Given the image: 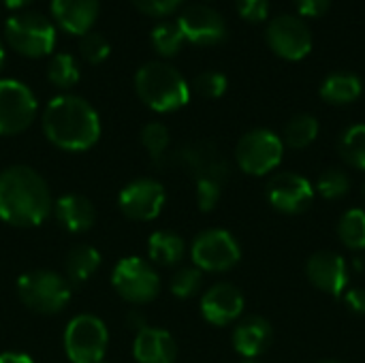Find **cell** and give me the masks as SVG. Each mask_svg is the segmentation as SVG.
I'll use <instances>...</instances> for the list:
<instances>
[{
	"mask_svg": "<svg viewBox=\"0 0 365 363\" xmlns=\"http://www.w3.org/2000/svg\"><path fill=\"white\" fill-rule=\"evenodd\" d=\"M237 13L246 21H263L269 13V0H237Z\"/></svg>",
	"mask_w": 365,
	"mask_h": 363,
	"instance_id": "36",
	"label": "cell"
},
{
	"mask_svg": "<svg viewBox=\"0 0 365 363\" xmlns=\"http://www.w3.org/2000/svg\"><path fill=\"white\" fill-rule=\"evenodd\" d=\"M338 152L351 167L365 171V124H355L342 133Z\"/></svg>",
	"mask_w": 365,
	"mask_h": 363,
	"instance_id": "26",
	"label": "cell"
},
{
	"mask_svg": "<svg viewBox=\"0 0 365 363\" xmlns=\"http://www.w3.org/2000/svg\"><path fill=\"white\" fill-rule=\"evenodd\" d=\"M137 96L154 111H178L190 101V88L184 75L167 62H145L135 75Z\"/></svg>",
	"mask_w": 365,
	"mask_h": 363,
	"instance_id": "3",
	"label": "cell"
},
{
	"mask_svg": "<svg viewBox=\"0 0 365 363\" xmlns=\"http://www.w3.org/2000/svg\"><path fill=\"white\" fill-rule=\"evenodd\" d=\"M317 137H319V120L310 113L293 116L284 128V143L295 150L308 148Z\"/></svg>",
	"mask_w": 365,
	"mask_h": 363,
	"instance_id": "24",
	"label": "cell"
},
{
	"mask_svg": "<svg viewBox=\"0 0 365 363\" xmlns=\"http://www.w3.org/2000/svg\"><path fill=\"white\" fill-rule=\"evenodd\" d=\"M184 0H133V4L150 17H167L182 6Z\"/></svg>",
	"mask_w": 365,
	"mask_h": 363,
	"instance_id": "35",
	"label": "cell"
},
{
	"mask_svg": "<svg viewBox=\"0 0 365 363\" xmlns=\"http://www.w3.org/2000/svg\"><path fill=\"white\" fill-rule=\"evenodd\" d=\"M17 295L38 315H58L71 302V282L56 272L36 270L17 280Z\"/></svg>",
	"mask_w": 365,
	"mask_h": 363,
	"instance_id": "5",
	"label": "cell"
},
{
	"mask_svg": "<svg viewBox=\"0 0 365 363\" xmlns=\"http://www.w3.org/2000/svg\"><path fill=\"white\" fill-rule=\"evenodd\" d=\"M109 344L107 325L94 315H77L64 329V353L73 363H101Z\"/></svg>",
	"mask_w": 365,
	"mask_h": 363,
	"instance_id": "6",
	"label": "cell"
},
{
	"mask_svg": "<svg viewBox=\"0 0 365 363\" xmlns=\"http://www.w3.org/2000/svg\"><path fill=\"white\" fill-rule=\"evenodd\" d=\"M195 90L205 98H220L227 92V77L218 71H205L197 75Z\"/></svg>",
	"mask_w": 365,
	"mask_h": 363,
	"instance_id": "33",
	"label": "cell"
},
{
	"mask_svg": "<svg viewBox=\"0 0 365 363\" xmlns=\"http://www.w3.org/2000/svg\"><path fill=\"white\" fill-rule=\"evenodd\" d=\"M267 43L284 60H302L312 49V32L297 15H278L267 26Z\"/></svg>",
	"mask_w": 365,
	"mask_h": 363,
	"instance_id": "11",
	"label": "cell"
},
{
	"mask_svg": "<svg viewBox=\"0 0 365 363\" xmlns=\"http://www.w3.org/2000/svg\"><path fill=\"white\" fill-rule=\"evenodd\" d=\"M79 53L88 64H101V62H105L109 58L111 45L101 32L90 30L88 34L79 36Z\"/></svg>",
	"mask_w": 365,
	"mask_h": 363,
	"instance_id": "30",
	"label": "cell"
},
{
	"mask_svg": "<svg viewBox=\"0 0 365 363\" xmlns=\"http://www.w3.org/2000/svg\"><path fill=\"white\" fill-rule=\"evenodd\" d=\"M338 237L351 250L365 248V210L353 208L342 214L338 223Z\"/></svg>",
	"mask_w": 365,
	"mask_h": 363,
	"instance_id": "25",
	"label": "cell"
},
{
	"mask_svg": "<svg viewBox=\"0 0 365 363\" xmlns=\"http://www.w3.org/2000/svg\"><path fill=\"white\" fill-rule=\"evenodd\" d=\"M295 9L299 11V15L304 17H321L329 11L331 0H293Z\"/></svg>",
	"mask_w": 365,
	"mask_h": 363,
	"instance_id": "37",
	"label": "cell"
},
{
	"mask_svg": "<svg viewBox=\"0 0 365 363\" xmlns=\"http://www.w3.org/2000/svg\"><path fill=\"white\" fill-rule=\"evenodd\" d=\"M267 199L282 214H302L310 208L314 188L297 173H278L267 184Z\"/></svg>",
	"mask_w": 365,
	"mask_h": 363,
	"instance_id": "14",
	"label": "cell"
},
{
	"mask_svg": "<svg viewBox=\"0 0 365 363\" xmlns=\"http://www.w3.org/2000/svg\"><path fill=\"white\" fill-rule=\"evenodd\" d=\"M220 199V180L216 178H199L197 180V201L203 212H210L216 208Z\"/></svg>",
	"mask_w": 365,
	"mask_h": 363,
	"instance_id": "34",
	"label": "cell"
},
{
	"mask_svg": "<svg viewBox=\"0 0 365 363\" xmlns=\"http://www.w3.org/2000/svg\"><path fill=\"white\" fill-rule=\"evenodd\" d=\"M321 363H340V362H329V359H327V362H321Z\"/></svg>",
	"mask_w": 365,
	"mask_h": 363,
	"instance_id": "45",
	"label": "cell"
},
{
	"mask_svg": "<svg viewBox=\"0 0 365 363\" xmlns=\"http://www.w3.org/2000/svg\"><path fill=\"white\" fill-rule=\"evenodd\" d=\"M43 133L60 150L86 152L101 137V120L86 98L60 94L43 111Z\"/></svg>",
	"mask_w": 365,
	"mask_h": 363,
	"instance_id": "2",
	"label": "cell"
},
{
	"mask_svg": "<svg viewBox=\"0 0 365 363\" xmlns=\"http://www.w3.org/2000/svg\"><path fill=\"white\" fill-rule=\"evenodd\" d=\"M178 26L186 41L195 45H216L227 36L225 17L207 4H190L178 17Z\"/></svg>",
	"mask_w": 365,
	"mask_h": 363,
	"instance_id": "13",
	"label": "cell"
},
{
	"mask_svg": "<svg viewBox=\"0 0 365 363\" xmlns=\"http://www.w3.org/2000/svg\"><path fill=\"white\" fill-rule=\"evenodd\" d=\"M101 267V252L90 244L75 246L66 257V280L71 285L88 282Z\"/></svg>",
	"mask_w": 365,
	"mask_h": 363,
	"instance_id": "23",
	"label": "cell"
},
{
	"mask_svg": "<svg viewBox=\"0 0 365 363\" xmlns=\"http://www.w3.org/2000/svg\"><path fill=\"white\" fill-rule=\"evenodd\" d=\"M306 274H308V280L317 289H321L325 293L342 295L346 291V285H349V265H346L344 257L338 255V252H331V250L314 252L308 259Z\"/></svg>",
	"mask_w": 365,
	"mask_h": 363,
	"instance_id": "15",
	"label": "cell"
},
{
	"mask_svg": "<svg viewBox=\"0 0 365 363\" xmlns=\"http://www.w3.org/2000/svg\"><path fill=\"white\" fill-rule=\"evenodd\" d=\"M190 257L201 272H227L240 263L242 248L229 231L210 229L195 237Z\"/></svg>",
	"mask_w": 365,
	"mask_h": 363,
	"instance_id": "9",
	"label": "cell"
},
{
	"mask_svg": "<svg viewBox=\"0 0 365 363\" xmlns=\"http://www.w3.org/2000/svg\"><path fill=\"white\" fill-rule=\"evenodd\" d=\"M165 199L167 195L160 182L141 178L122 188L118 197V205L126 218L137 220V223H148V220H154L163 212Z\"/></svg>",
	"mask_w": 365,
	"mask_h": 363,
	"instance_id": "12",
	"label": "cell"
},
{
	"mask_svg": "<svg viewBox=\"0 0 365 363\" xmlns=\"http://www.w3.org/2000/svg\"><path fill=\"white\" fill-rule=\"evenodd\" d=\"M2 2H4L9 9H17V11H19V9H24V6H28L32 0H2Z\"/></svg>",
	"mask_w": 365,
	"mask_h": 363,
	"instance_id": "41",
	"label": "cell"
},
{
	"mask_svg": "<svg viewBox=\"0 0 365 363\" xmlns=\"http://www.w3.org/2000/svg\"><path fill=\"white\" fill-rule=\"evenodd\" d=\"M244 312V295L235 285L218 282L201 297V315L207 323L225 327Z\"/></svg>",
	"mask_w": 365,
	"mask_h": 363,
	"instance_id": "16",
	"label": "cell"
},
{
	"mask_svg": "<svg viewBox=\"0 0 365 363\" xmlns=\"http://www.w3.org/2000/svg\"><path fill=\"white\" fill-rule=\"evenodd\" d=\"M2 66H4V49L0 45V71H2Z\"/></svg>",
	"mask_w": 365,
	"mask_h": 363,
	"instance_id": "42",
	"label": "cell"
},
{
	"mask_svg": "<svg viewBox=\"0 0 365 363\" xmlns=\"http://www.w3.org/2000/svg\"><path fill=\"white\" fill-rule=\"evenodd\" d=\"M111 287L130 304H148L160 293V278L154 265L139 257L122 259L111 272Z\"/></svg>",
	"mask_w": 365,
	"mask_h": 363,
	"instance_id": "7",
	"label": "cell"
},
{
	"mask_svg": "<svg viewBox=\"0 0 365 363\" xmlns=\"http://www.w3.org/2000/svg\"><path fill=\"white\" fill-rule=\"evenodd\" d=\"M344 304L353 315H365V289L344 291Z\"/></svg>",
	"mask_w": 365,
	"mask_h": 363,
	"instance_id": "38",
	"label": "cell"
},
{
	"mask_svg": "<svg viewBox=\"0 0 365 363\" xmlns=\"http://www.w3.org/2000/svg\"><path fill=\"white\" fill-rule=\"evenodd\" d=\"M169 141H171L169 128L165 124H160V122H150L141 131V143H143V148L150 152V156L154 160H158L167 152Z\"/></svg>",
	"mask_w": 365,
	"mask_h": 363,
	"instance_id": "31",
	"label": "cell"
},
{
	"mask_svg": "<svg viewBox=\"0 0 365 363\" xmlns=\"http://www.w3.org/2000/svg\"><path fill=\"white\" fill-rule=\"evenodd\" d=\"M133 355L137 363H175L178 344L169 332L145 327L135 336Z\"/></svg>",
	"mask_w": 365,
	"mask_h": 363,
	"instance_id": "18",
	"label": "cell"
},
{
	"mask_svg": "<svg viewBox=\"0 0 365 363\" xmlns=\"http://www.w3.org/2000/svg\"><path fill=\"white\" fill-rule=\"evenodd\" d=\"M36 116L32 90L17 79H0V135L24 133Z\"/></svg>",
	"mask_w": 365,
	"mask_h": 363,
	"instance_id": "10",
	"label": "cell"
},
{
	"mask_svg": "<svg viewBox=\"0 0 365 363\" xmlns=\"http://www.w3.org/2000/svg\"><path fill=\"white\" fill-rule=\"evenodd\" d=\"M53 214L68 233H86L96 220V210L83 195H62L53 205Z\"/></svg>",
	"mask_w": 365,
	"mask_h": 363,
	"instance_id": "20",
	"label": "cell"
},
{
	"mask_svg": "<svg viewBox=\"0 0 365 363\" xmlns=\"http://www.w3.org/2000/svg\"><path fill=\"white\" fill-rule=\"evenodd\" d=\"M361 199H364V203H365V184H364V193H361Z\"/></svg>",
	"mask_w": 365,
	"mask_h": 363,
	"instance_id": "43",
	"label": "cell"
},
{
	"mask_svg": "<svg viewBox=\"0 0 365 363\" xmlns=\"http://www.w3.org/2000/svg\"><path fill=\"white\" fill-rule=\"evenodd\" d=\"M47 79L60 90L73 88L79 81V66L75 58L71 53H56L47 66Z\"/></svg>",
	"mask_w": 365,
	"mask_h": 363,
	"instance_id": "28",
	"label": "cell"
},
{
	"mask_svg": "<svg viewBox=\"0 0 365 363\" xmlns=\"http://www.w3.org/2000/svg\"><path fill=\"white\" fill-rule=\"evenodd\" d=\"M0 363H34L30 359V355L26 353H13V351H6V353H0Z\"/></svg>",
	"mask_w": 365,
	"mask_h": 363,
	"instance_id": "40",
	"label": "cell"
},
{
	"mask_svg": "<svg viewBox=\"0 0 365 363\" xmlns=\"http://www.w3.org/2000/svg\"><path fill=\"white\" fill-rule=\"evenodd\" d=\"M150 41H152V47L158 51V56L163 58H173L182 45H184V34L178 26V21H160L152 34H150Z\"/></svg>",
	"mask_w": 365,
	"mask_h": 363,
	"instance_id": "27",
	"label": "cell"
},
{
	"mask_svg": "<svg viewBox=\"0 0 365 363\" xmlns=\"http://www.w3.org/2000/svg\"><path fill=\"white\" fill-rule=\"evenodd\" d=\"M184 252H186V246H184V240L178 233L156 231L148 240V257H150V263L171 267V265H175V263L182 261Z\"/></svg>",
	"mask_w": 365,
	"mask_h": 363,
	"instance_id": "22",
	"label": "cell"
},
{
	"mask_svg": "<svg viewBox=\"0 0 365 363\" xmlns=\"http://www.w3.org/2000/svg\"><path fill=\"white\" fill-rule=\"evenodd\" d=\"M361 79L355 73H331L321 83V98L331 105H346L361 96Z\"/></svg>",
	"mask_w": 365,
	"mask_h": 363,
	"instance_id": "21",
	"label": "cell"
},
{
	"mask_svg": "<svg viewBox=\"0 0 365 363\" xmlns=\"http://www.w3.org/2000/svg\"><path fill=\"white\" fill-rule=\"evenodd\" d=\"M242 363H259V362H252V359H246V362H242Z\"/></svg>",
	"mask_w": 365,
	"mask_h": 363,
	"instance_id": "44",
	"label": "cell"
},
{
	"mask_svg": "<svg viewBox=\"0 0 365 363\" xmlns=\"http://www.w3.org/2000/svg\"><path fill=\"white\" fill-rule=\"evenodd\" d=\"M49 212L47 182L34 169L15 165L0 173V220L13 227H38Z\"/></svg>",
	"mask_w": 365,
	"mask_h": 363,
	"instance_id": "1",
	"label": "cell"
},
{
	"mask_svg": "<svg viewBox=\"0 0 365 363\" xmlns=\"http://www.w3.org/2000/svg\"><path fill=\"white\" fill-rule=\"evenodd\" d=\"M282 152L284 143L274 131L255 128L240 139L235 148V160L244 173L265 175L280 165Z\"/></svg>",
	"mask_w": 365,
	"mask_h": 363,
	"instance_id": "8",
	"label": "cell"
},
{
	"mask_svg": "<svg viewBox=\"0 0 365 363\" xmlns=\"http://www.w3.org/2000/svg\"><path fill=\"white\" fill-rule=\"evenodd\" d=\"M126 325H128L133 332H141V329H145V327H148V325H145V317H143L139 310H133V312L128 315Z\"/></svg>",
	"mask_w": 365,
	"mask_h": 363,
	"instance_id": "39",
	"label": "cell"
},
{
	"mask_svg": "<svg viewBox=\"0 0 365 363\" xmlns=\"http://www.w3.org/2000/svg\"><path fill=\"white\" fill-rule=\"evenodd\" d=\"M101 363H105V362H101Z\"/></svg>",
	"mask_w": 365,
	"mask_h": 363,
	"instance_id": "46",
	"label": "cell"
},
{
	"mask_svg": "<svg viewBox=\"0 0 365 363\" xmlns=\"http://www.w3.org/2000/svg\"><path fill=\"white\" fill-rule=\"evenodd\" d=\"M272 325L263 317H248L233 329V349L244 359H255L263 355L272 344Z\"/></svg>",
	"mask_w": 365,
	"mask_h": 363,
	"instance_id": "19",
	"label": "cell"
},
{
	"mask_svg": "<svg viewBox=\"0 0 365 363\" xmlns=\"http://www.w3.org/2000/svg\"><path fill=\"white\" fill-rule=\"evenodd\" d=\"M101 0H51V15L56 24L75 36H83L98 19Z\"/></svg>",
	"mask_w": 365,
	"mask_h": 363,
	"instance_id": "17",
	"label": "cell"
},
{
	"mask_svg": "<svg viewBox=\"0 0 365 363\" xmlns=\"http://www.w3.org/2000/svg\"><path fill=\"white\" fill-rule=\"evenodd\" d=\"M349 188H351V178L342 169H327L321 173V178L317 182L319 195L329 199V201L342 199L349 193Z\"/></svg>",
	"mask_w": 365,
	"mask_h": 363,
	"instance_id": "29",
	"label": "cell"
},
{
	"mask_svg": "<svg viewBox=\"0 0 365 363\" xmlns=\"http://www.w3.org/2000/svg\"><path fill=\"white\" fill-rule=\"evenodd\" d=\"M203 282V274L197 267H182L171 278V293L180 300H188L199 293Z\"/></svg>",
	"mask_w": 365,
	"mask_h": 363,
	"instance_id": "32",
	"label": "cell"
},
{
	"mask_svg": "<svg viewBox=\"0 0 365 363\" xmlns=\"http://www.w3.org/2000/svg\"><path fill=\"white\" fill-rule=\"evenodd\" d=\"M4 39L26 58H45L56 47V26L41 13L21 11L6 19Z\"/></svg>",
	"mask_w": 365,
	"mask_h": 363,
	"instance_id": "4",
	"label": "cell"
}]
</instances>
